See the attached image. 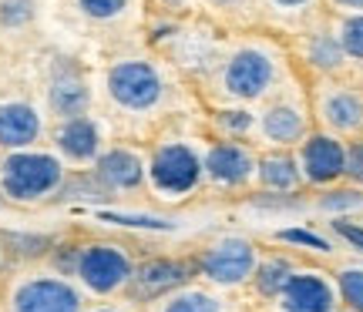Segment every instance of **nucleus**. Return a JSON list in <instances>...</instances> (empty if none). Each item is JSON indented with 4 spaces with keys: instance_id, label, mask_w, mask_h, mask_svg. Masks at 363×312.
Returning a JSON list of instances; mask_svg holds the SVG:
<instances>
[{
    "instance_id": "obj_1",
    "label": "nucleus",
    "mask_w": 363,
    "mask_h": 312,
    "mask_svg": "<svg viewBox=\"0 0 363 312\" xmlns=\"http://www.w3.org/2000/svg\"><path fill=\"white\" fill-rule=\"evenodd\" d=\"M0 182H4V192L11 198L30 202V198H40L48 195L51 188H57L61 165L48 155H17L11 161H4Z\"/></svg>"
},
{
    "instance_id": "obj_2",
    "label": "nucleus",
    "mask_w": 363,
    "mask_h": 312,
    "mask_svg": "<svg viewBox=\"0 0 363 312\" xmlns=\"http://www.w3.org/2000/svg\"><path fill=\"white\" fill-rule=\"evenodd\" d=\"M13 312H81V296L65 279L40 275L17 289Z\"/></svg>"
},
{
    "instance_id": "obj_3",
    "label": "nucleus",
    "mask_w": 363,
    "mask_h": 312,
    "mask_svg": "<svg viewBox=\"0 0 363 312\" xmlns=\"http://www.w3.org/2000/svg\"><path fill=\"white\" fill-rule=\"evenodd\" d=\"M128 272H131L128 259L115 245L84 248L78 259V275L84 279V286L94 289V292H115L118 286H125Z\"/></svg>"
},
{
    "instance_id": "obj_4",
    "label": "nucleus",
    "mask_w": 363,
    "mask_h": 312,
    "mask_svg": "<svg viewBox=\"0 0 363 312\" xmlns=\"http://www.w3.org/2000/svg\"><path fill=\"white\" fill-rule=\"evenodd\" d=\"M111 94L128 108H148L158 101V74L148 64H118L111 71Z\"/></svg>"
},
{
    "instance_id": "obj_5",
    "label": "nucleus",
    "mask_w": 363,
    "mask_h": 312,
    "mask_svg": "<svg viewBox=\"0 0 363 312\" xmlns=\"http://www.w3.org/2000/svg\"><path fill=\"white\" fill-rule=\"evenodd\" d=\"M283 306L289 312H333L337 292L323 275H293L283 289Z\"/></svg>"
},
{
    "instance_id": "obj_6",
    "label": "nucleus",
    "mask_w": 363,
    "mask_h": 312,
    "mask_svg": "<svg viewBox=\"0 0 363 312\" xmlns=\"http://www.w3.org/2000/svg\"><path fill=\"white\" fill-rule=\"evenodd\" d=\"M303 165H306V178L310 182H333L343 175V165H347V148L330 138V134H316L306 141L303 148Z\"/></svg>"
},
{
    "instance_id": "obj_7",
    "label": "nucleus",
    "mask_w": 363,
    "mask_h": 312,
    "mask_svg": "<svg viewBox=\"0 0 363 312\" xmlns=\"http://www.w3.org/2000/svg\"><path fill=\"white\" fill-rule=\"evenodd\" d=\"M252 269V252L246 242H222L206 255V272L219 282H239Z\"/></svg>"
},
{
    "instance_id": "obj_8",
    "label": "nucleus",
    "mask_w": 363,
    "mask_h": 312,
    "mask_svg": "<svg viewBox=\"0 0 363 312\" xmlns=\"http://www.w3.org/2000/svg\"><path fill=\"white\" fill-rule=\"evenodd\" d=\"M225 84H229V91L242 94V98H256L269 84V64L256 54H239L225 71Z\"/></svg>"
},
{
    "instance_id": "obj_9",
    "label": "nucleus",
    "mask_w": 363,
    "mask_h": 312,
    "mask_svg": "<svg viewBox=\"0 0 363 312\" xmlns=\"http://www.w3.org/2000/svg\"><path fill=\"white\" fill-rule=\"evenodd\" d=\"M40 121L27 104H4L0 108V144L7 148H24L38 141Z\"/></svg>"
},
{
    "instance_id": "obj_10",
    "label": "nucleus",
    "mask_w": 363,
    "mask_h": 312,
    "mask_svg": "<svg viewBox=\"0 0 363 312\" xmlns=\"http://www.w3.org/2000/svg\"><path fill=\"white\" fill-rule=\"evenodd\" d=\"M152 175L165 192H185L195 182V158L185 148H169V151L158 155Z\"/></svg>"
},
{
    "instance_id": "obj_11",
    "label": "nucleus",
    "mask_w": 363,
    "mask_h": 312,
    "mask_svg": "<svg viewBox=\"0 0 363 312\" xmlns=\"http://www.w3.org/2000/svg\"><path fill=\"white\" fill-rule=\"evenodd\" d=\"M323 117H326V125H333V128L343 131V134L360 131L363 128V98L347 91V88L330 91L323 98Z\"/></svg>"
},
{
    "instance_id": "obj_12",
    "label": "nucleus",
    "mask_w": 363,
    "mask_h": 312,
    "mask_svg": "<svg viewBox=\"0 0 363 312\" xmlns=\"http://www.w3.org/2000/svg\"><path fill=\"white\" fill-rule=\"evenodd\" d=\"M51 104L61 117H78L88 104V88L74 71H61L51 84Z\"/></svg>"
},
{
    "instance_id": "obj_13",
    "label": "nucleus",
    "mask_w": 363,
    "mask_h": 312,
    "mask_svg": "<svg viewBox=\"0 0 363 312\" xmlns=\"http://www.w3.org/2000/svg\"><path fill=\"white\" fill-rule=\"evenodd\" d=\"M57 144H61L71 158H78V161L94 158L98 155V128L91 125L88 117H81V115L67 117V125L57 131Z\"/></svg>"
},
{
    "instance_id": "obj_14",
    "label": "nucleus",
    "mask_w": 363,
    "mask_h": 312,
    "mask_svg": "<svg viewBox=\"0 0 363 312\" xmlns=\"http://www.w3.org/2000/svg\"><path fill=\"white\" fill-rule=\"evenodd\" d=\"M182 279H185V265L179 262H148L135 275V289H138V296H158L165 289L179 286Z\"/></svg>"
},
{
    "instance_id": "obj_15",
    "label": "nucleus",
    "mask_w": 363,
    "mask_h": 312,
    "mask_svg": "<svg viewBox=\"0 0 363 312\" xmlns=\"http://www.w3.org/2000/svg\"><path fill=\"white\" fill-rule=\"evenodd\" d=\"M98 175H101V182L115 185V188H125V185H138V178H142V165H138V158L135 155L115 151V155L101 158Z\"/></svg>"
},
{
    "instance_id": "obj_16",
    "label": "nucleus",
    "mask_w": 363,
    "mask_h": 312,
    "mask_svg": "<svg viewBox=\"0 0 363 312\" xmlns=\"http://www.w3.org/2000/svg\"><path fill=\"white\" fill-rule=\"evenodd\" d=\"M246 168H249L246 155H242L239 148H233V144L216 148L212 158H208V171H212L216 178H222V182H239V178L246 175Z\"/></svg>"
},
{
    "instance_id": "obj_17",
    "label": "nucleus",
    "mask_w": 363,
    "mask_h": 312,
    "mask_svg": "<svg viewBox=\"0 0 363 312\" xmlns=\"http://www.w3.org/2000/svg\"><path fill=\"white\" fill-rule=\"evenodd\" d=\"M266 131H269L272 141H293L299 138V131H303V121H299L296 111H272L269 121H266Z\"/></svg>"
},
{
    "instance_id": "obj_18",
    "label": "nucleus",
    "mask_w": 363,
    "mask_h": 312,
    "mask_svg": "<svg viewBox=\"0 0 363 312\" xmlns=\"http://www.w3.org/2000/svg\"><path fill=\"white\" fill-rule=\"evenodd\" d=\"M262 178L272 185V188H296V168H293V161L289 158H269L266 161V168H262Z\"/></svg>"
},
{
    "instance_id": "obj_19",
    "label": "nucleus",
    "mask_w": 363,
    "mask_h": 312,
    "mask_svg": "<svg viewBox=\"0 0 363 312\" xmlns=\"http://www.w3.org/2000/svg\"><path fill=\"white\" fill-rule=\"evenodd\" d=\"M340 296L353 312H363V269H343L340 272Z\"/></svg>"
},
{
    "instance_id": "obj_20",
    "label": "nucleus",
    "mask_w": 363,
    "mask_h": 312,
    "mask_svg": "<svg viewBox=\"0 0 363 312\" xmlns=\"http://www.w3.org/2000/svg\"><path fill=\"white\" fill-rule=\"evenodd\" d=\"M340 47L363 61V13H353L340 27Z\"/></svg>"
},
{
    "instance_id": "obj_21",
    "label": "nucleus",
    "mask_w": 363,
    "mask_h": 312,
    "mask_svg": "<svg viewBox=\"0 0 363 312\" xmlns=\"http://www.w3.org/2000/svg\"><path fill=\"white\" fill-rule=\"evenodd\" d=\"M293 275H289V265L286 262H269V265H262L259 269V289L262 292H283L286 282H289Z\"/></svg>"
},
{
    "instance_id": "obj_22",
    "label": "nucleus",
    "mask_w": 363,
    "mask_h": 312,
    "mask_svg": "<svg viewBox=\"0 0 363 312\" xmlns=\"http://www.w3.org/2000/svg\"><path fill=\"white\" fill-rule=\"evenodd\" d=\"M165 312H216V302L206 299V296H195V292H189V296H179V299L172 302Z\"/></svg>"
},
{
    "instance_id": "obj_23",
    "label": "nucleus",
    "mask_w": 363,
    "mask_h": 312,
    "mask_svg": "<svg viewBox=\"0 0 363 312\" xmlns=\"http://www.w3.org/2000/svg\"><path fill=\"white\" fill-rule=\"evenodd\" d=\"M343 175H347L350 182L363 185V141H357V144L347 148V165H343Z\"/></svg>"
},
{
    "instance_id": "obj_24",
    "label": "nucleus",
    "mask_w": 363,
    "mask_h": 312,
    "mask_svg": "<svg viewBox=\"0 0 363 312\" xmlns=\"http://www.w3.org/2000/svg\"><path fill=\"white\" fill-rule=\"evenodd\" d=\"M78 4L91 17H115V13L125 7V0H78Z\"/></svg>"
},
{
    "instance_id": "obj_25",
    "label": "nucleus",
    "mask_w": 363,
    "mask_h": 312,
    "mask_svg": "<svg viewBox=\"0 0 363 312\" xmlns=\"http://www.w3.org/2000/svg\"><path fill=\"white\" fill-rule=\"evenodd\" d=\"M279 238L283 242H299V245H310V248H320V252H330V242H323L320 235H313V232H279Z\"/></svg>"
},
{
    "instance_id": "obj_26",
    "label": "nucleus",
    "mask_w": 363,
    "mask_h": 312,
    "mask_svg": "<svg viewBox=\"0 0 363 312\" xmlns=\"http://www.w3.org/2000/svg\"><path fill=\"white\" fill-rule=\"evenodd\" d=\"M333 229H337V232L343 235V238H347L353 248H360V252H363V229H360V225H353V221H343V219H340V221H333Z\"/></svg>"
},
{
    "instance_id": "obj_27",
    "label": "nucleus",
    "mask_w": 363,
    "mask_h": 312,
    "mask_svg": "<svg viewBox=\"0 0 363 312\" xmlns=\"http://www.w3.org/2000/svg\"><path fill=\"white\" fill-rule=\"evenodd\" d=\"M326 208H357V205H363V195L360 192H337V195H330L323 202Z\"/></svg>"
},
{
    "instance_id": "obj_28",
    "label": "nucleus",
    "mask_w": 363,
    "mask_h": 312,
    "mask_svg": "<svg viewBox=\"0 0 363 312\" xmlns=\"http://www.w3.org/2000/svg\"><path fill=\"white\" fill-rule=\"evenodd\" d=\"M337 7H347V11H363V0H333Z\"/></svg>"
},
{
    "instance_id": "obj_29",
    "label": "nucleus",
    "mask_w": 363,
    "mask_h": 312,
    "mask_svg": "<svg viewBox=\"0 0 363 312\" xmlns=\"http://www.w3.org/2000/svg\"><path fill=\"white\" fill-rule=\"evenodd\" d=\"M276 4H283V7H299V4H306V0H276Z\"/></svg>"
},
{
    "instance_id": "obj_30",
    "label": "nucleus",
    "mask_w": 363,
    "mask_h": 312,
    "mask_svg": "<svg viewBox=\"0 0 363 312\" xmlns=\"http://www.w3.org/2000/svg\"><path fill=\"white\" fill-rule=\"evenodd\" d=\"M98 312H115V309H98Z\"/></svg>"
}]
</instances>
